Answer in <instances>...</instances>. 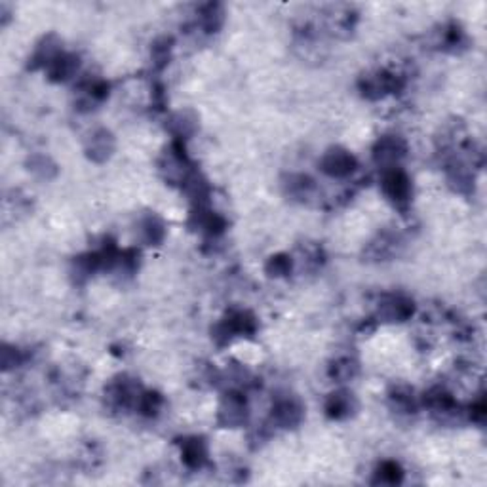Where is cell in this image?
<instances>
[{"label": "cell", "instance_id": "1", "mask_svg": "<svg viewBox=\"0 0 487 487\" xmlns=\"http://www.w3.org/2000/svg\"><path fill=\"white\" fill-rule=\"evenodd\" d=\"M381 185H383L384 194H387L394 204L404 206V204L409 202V197H412V183H409V177H407L400 168L384 169Z\"/></svg>", "mask_w": 487, "mask_h": 487}, {"label": "cell", "instance_id": "2", "mask_svg": "<svg viewBox=\"0 0 487 487\" xmlns=\"http://www.w3.org/2000/svg\"><path fill=\"white\" fill-rule=\"evenodd\" d=\"M404 157H406V143L394 135L383 137L375 147V160L383 166V169L398 168V162Z\"/></svg>", "mask_w": 487, "mask_h": 487}, {"label": "cell", "instance_id": "3", "mask_svg": "<svg viewBox=\"0 0 487 487\" xmlns=\"http://www.w3.org/2000/svg\"><path fill=\"white\" fill-rule=\"evenodd\" d=\"M248 417V407H246V400L238 392H229L225 394L223 402L219 406V421L226 426H240L246 423Z\"/></svg>", "mask_w": 487, "mask_h": 487}, {"label": "cell", "instance_id": "4", "mask_svg": "<svg viewBox=\"0 0 487 487\" xmlns=\"http://www.w3.org/2000/svg\"><path fill=\"white\" fill-rule=\"evenodd\" d=\"M356 168V160L345 149H330L322 158V169L331 177H347Z\"/></svg>", "mask_w": 487, "mask_h": 487}, {"label": "cell", "instance_id": "5", "mask_svg": "<svg viewBox=\"0 0 487 487\" xmlns=\"http://www.w3.org/2000/svg\"><path fill=\"white\" fill-rule=\"evenodd\" d=\"M303 406L295 398H284L273 409V421L282 429H291L301 423Z\"/></svg>", "mask_w": 487, "mask_h": 487}, {"label": "cell", "instance_id": "6", "mask_svg": "<svg viewBox=\"0 0 487 487\" xmlns=\"http://www.w3.org/2000/svg\"><path fill=\"white\" fill-rule=\"evenodd\" d=\"M379 314L387 322H404L413 314V303L402 295H389L381 303Z\"/></svg>", "mask_w": 487, "mask_h": 487}, {"label": "cell", "instance_id": "7", "mask_svg": "<svg viewBox=\"0 0 487 487\" xmlns=\"http://www.w3.org/2000/svg\"><path fill=\"white\" fill-rule=\"evenodd\" d=\"M398 88V78L389 73H375V75L365 76L362 82V90L367 98H383L384 93L394 92Z\"/></svg>", "mask_w": 487, "mask_h": 487}, {"label": "cell", "instance_id": "8", "mask_svg": "<svg viewBox=\"0 0 487 487\" xmlns=\"http://www.w3.org/2000/svg\"><path fill=\"white\" fill-rule=\"evenodd\" d=\"M115 149V140L112 135L107 132V130H99L92 135L90 140V145H88V155L90 158H93L95 162H103L110 157V152Z\"/></svg>", "mask_w": 487, "mask_h": 487}, {"label": "cell", "instance_id": "9", "mask_svg": "<svg viewBox=\"0 0 487 487\" xmlns=\"http://www.w3.org/2000/svg\"><path fill=\"white\" fill-rule=\"evenodd\" d=\"M354 407H356V402H354L352 394L341 390V392H335V394L330 396L325 409L330 413V417L345 419L348 417V415H352Z\"/></svg>", "mask_w": 487, "mask_h": 487}, {"label": "cell", "instance_id": "10", "mask_svg": "<svg viewBox=\"0 0 487 487\" xmlns=\"http://www.w3.org/2000/svg\"><path fill=\"white\" fill-rule=\"evenodd\" d=\"M183 461L187 463V466L191 468H200L208 461V449H206V444L198 438H191L183 444Z\"/></svg>", "mask_w": 487, "mask_h": 487}, {"label": "cell", "instance_id": "11", "mask_svg": "<svg viewBox=\"0 0 487 487\" xmlns=\"http://www.w3.org/2000/svg\"><path fill=\"white\" fill-rule=\"evenodd\" d=\"M76 69H78V59L75 56H70V53L63 52L48 65V70H50V76L53 80H67V78L75 75Z\"/></svg>", "mask_w": 487, "mask_h": 487}, {"label": "cell", "instance_id": "12", "mask_svg": "<svg viewBox=\"0 0 487 487\" xmlns=\"http://www.w3.org/2000/svg\"><path fill=\"white\" fill-rule=\"evenodd\" d=\"M169 126L174 130V134L183 140V137H187V135H191L192 132H194V128H197V118H194L189 110H185V112L181 110V112L172 116Z\"/></svg>", "mask_w": 487, "mask_h": 487}, {"label": "cell", "instance_id": "13", "mask_svg": "<svg viewBox=\"0 0 487 487\" xmlns=\"http://www.w3.org/2000/svg\"><path fill=\"white\" fill-rule=\"evenodd\" d=\"M200 21H202V27L206 31H217L223 23V10L217 4H209V6L204 8V12L200 14Z\"/></svg>", "mask_w": 487, "mask_h": 487}, {"label": "cell", "instance_id": "14", "mask_svg": "<svg viewBox=\"0 0 487 487\" xmlns=\"http://www.w3.org/2000/svg\"><path fill=\"white\" fill-rule=\"evenodd\" d=\"M141 232L149 244H157L162 240L164 236V225L160 223V219L157 217H147L143 223H141Z\"/></svg>", "mask_w": 487, "mask_h": 487}, {"label": "cell", "instance_id": "15", "mask_svg": "<svg viewBox=\"0 0 487 487\" xmlns=\"http://www.w3.org/2000/svg\"><path fill=\"white\" fill-rule=\"evenodd\" d=\"M356 372H358V365H356V362L350 358H345V360H339V362L333 365L331 375H333L335 379H339V381H350V379L356 375Z\"/></svg>", "mask_w": 487, "mask_h": 487}, {"label": "cell", "instance_id": "16", "mask_svg": "<svg viewBox=\"0 0 487 487\" xmlns=\"http://www.w3.org/2000/svg\"><path fill=\"white\" fill-rule=\"evenodd\" d=\"M402 480V468L396 463H383L377 472V481L381 483H398Z\"/></svg>", "mask_w": 487, "mask_h": 487}, {"label": "cell", "instance_id": "17", "mask_svg": "<svg viewBox=\"0 0 487 487\" xmlns=\"http://www.w3.org/2000/svg\"><path fill=\"white\" fill-rule=\"evenodd\" d=\"M267 271L271 276H286L291 271V261L286 256H276L268 261Z\"/></svg>", "mask_w": 487, "mask_h": 487}]
</instances>
